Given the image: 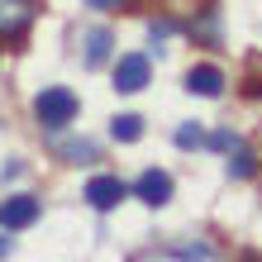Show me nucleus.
Listing matches in <instances>:
<instances>
[{
  "instance_id": "1",
  "label": "nucleus",
  "mask_w": 262,
  "mask_h": 262,
  "mask_svg": "<svg viewBox=\"0 0 262 262\" xmlns=\"http://www.w3.org/2000/svg\"><path fill=\"white\" fill-rule=\"evenodd\" d=\"M76 110H81V105H76V96L67 86H43L38 96H34V119L43 129H67L72 119H76Z\"/></svg>"
},
{
  "instance_id": "2",
  "label": "nucleus",
  "mask_w": 262,
  "mask_h": 262,
  "mask_svg": "<svg viewBox=\"0 0 262 262\" xmlns=\"http://www.w3.org/2000/svg\"><path fill=\"white\" fill-rule=\"evenodd\" d=\"M148 76H152V62L143 53H124L115 62V91H124V96H134V91H143L148 86Z\"/></svg>"
},
{
  "instance_id": "3",
  "label": "nucleus",
  "mask_w": 262,
  "mask_h": 262,
  "mask_svg": "<svg viewBox=\"0 0 262 262\" xmlns=\"http://www.w3.org/2000/svg\"><path fill=\"white\" fill-rule=\"evenodd\" d=\"M38 200L34 195H5V200H0V229H10V234H14V229H29V224H38Z\"/></svg>"
},
{
  "instance_id": "4",
  "label": "nucleus",
  "mask_w": 262,
  "mask_h": 262,
  "mask_svg": "<svg viewBox=\"0 0 262 262\" xmlns=\"http://www.w3.org/2000/svg\"><path fill=\"white\" fill-rule=\"evenodd\" d=\"M134 195L143 200V205L158 210V205H167V200H172V177H167L162 167H148V172L134 181Z\"/></svg>"
},
{
  "instance_id": "5",
  "label": "nucleus",
  "mask_w": 262,
  "mask_h": 262,
  "mask_svg": "<svg viewBox=\"0 0 262 262\" xmlns=\"http://www.w3.org/2000/svg\"><path fill=\"white\" fill-rule=\"evenodd\" d=\"M34 0H0V38H19L34 24Z\"/></svg>"
},
{
  "instance_id": "6",
  "label": "nucleus",
  "mask_w": 262,
  "mask_h": 262,
  "mask_svg": "<svg viewBox=\"0 0 262 262\" xmlns=\"http://www.w3.org/2000/svg\"><path fill=\"white\" fill-rule=\"evenodd\" d=\"M124 195H129V186H124L119 177H91V181H86V200H91V210H115Z\"/></svg>"
},
{
  "instance_id": "7",
  "label": "nucleus",
  "mask_w": 262,
  "mask_h": 262,
  "mask_svg": "<svg viewBox=\"0 0 262 262\" xmlns=\"http://www.w3.org/2000/svg\"><path fill=\"white\" fill-rule=\"evenodd\" d=\"M186 91H191V96H205V100L224 96V72H220V67H210V62H200V67L186 72Z\"/></svg>"
},
{
  "instance_id": "8",
  "label": "nucleus",
  "mask_w": 262,
  "mask_h": 262,
  "mask_svg": "<svg viewBox=\"0 0 262 262\" xmlns=\"http://www.w3.org/2000/svg\"><path fill=\"white\" fill-rule=\"evenodd\" d=\"M81 48H86V67H105L110 62V48H115V34L110 29H86Z\"/></svg>"
},
{
  "instance_id": "9",
  "label": "nucleus",
  "mask_w": 262,
  "mask_h": 262,
  "mask_svg": "<svg viewBox=\"0 0 262 262\" xmlns=\"http://www.w3.org/2000/svg\"><path fill=\"white\" fill-rule=\"evenodd\" d=\"M229 177H234V181H253L257 177V152L243 143V138L229 148Z\"/></svg>"
},
{
  "instance_id": "10",
  "label": "nucleus",
  "mask_w": 262,
  "mask_h": 262,
  "mask_svg": "<svg viewBox=\"0 0 262 262\" xmlns=\"http://www.w3.org/2000/svg\"><path fill=\"white\" fill-rule=\"evenodd\" d=\"M110 138L115 143H138V138H143V119L138 115H115L110 119Z\"/></svg>"
},
{
  "instance_id": "11",
  "label": "nucleus",
  "mask_w": 262,
  "mask_h": 262,
  "mask_svg": "<svg viewBox=\"0 0 262 262\" xmlns=\"http://www.w3.org/2000/svg\"><path fill=\"white\" fill-rule=\"evenodd\" d=\"M172 138H177V148H205V129L200 124H181Z\"/></svg>"
},
{
  "instance_id": "12",
  "label": "nucleus",
  "mask_w": 262,
  "mask_h": 262,
  "mask_svg": "<svg viewBox=\"0 0 262 262\" xmlns=\"http://www.w3.org/2000/svg\"><path fill=\"white\" fill-rule=\"evenodd\" d=\"M62 158H76V162H91V158H96V143H91V138H81V143H62Z\"/></svg>"
},
{
  "instance_id": "13",
  "label": "nucleus",
  "mask_w": 262,
  "mask_h": 262,
  "mask_svg": "<svg viewBox=\"0 0 262 262\" xmlns=\"http://www.w3.org/2000/svg\"><path fill=\"white\" fill-rule=\"evenodd\" d=\"M177 257H181V262H214L205 243H195V248H191V243H181V248H177Z\"/></svg>"
},
{
  "instance_id": "14",
  "label": "nucleus",
  "mask_w": 262,
  "mask_h": 262,
  "mask_svg": "<svg viewBox=\"0 0 262 262\" xmlns=\"http://www.w3.org/2000/svg\"><path fill=\"white\" fill-rule=\"evenodd\" d=\"M172 34H177V24H172V19H152V24H148V38H152V43H167Z\"/></svg>"
},
{
  "instance_id": "15",
  "label": "nucleus",
  "mask_w": 262,
  "mask_h": 262,
  "mask_svg": "<svg viewBox=\"0 0 262 262\" xmlns=\"http://www.w3.org/2000/svg\"><path fill=\"white\" fill-rule=\"evenodd\" d=\"M205 143H210V148H220V152H229V148L238 143V134H229V129H214V134L205 138Z\"/></svg>"
},
{
  "instance_id": "16",
  "label": "nucleus",
  "mask_w": 262,
  "mask_h": 262,
  "mask_svg": "<svg viewBox=\"0 0 262 262\" xmlns=\"http://www.w3.org/2000/svg\"><path fill=\"white\" fill-rule=\"evenodd\" d=\"M14 253V238H10V229H0V262H5Z\"/></svg>"
},
{
  "instance_id": "17",
  "label": "nucleus",
  "mask_w": 262,
  "mask_h": 262,
  "mask_svg": "<svg viewBox=\"0 0 262 262\" xmlns=\"http://www.w3.org/2000/svg\"><path fill=\"white\" fill-rule=\"evenodd\" d=\"M91 10H110V5H119V0H86Z\"/></svg>"
}]
</instances>
